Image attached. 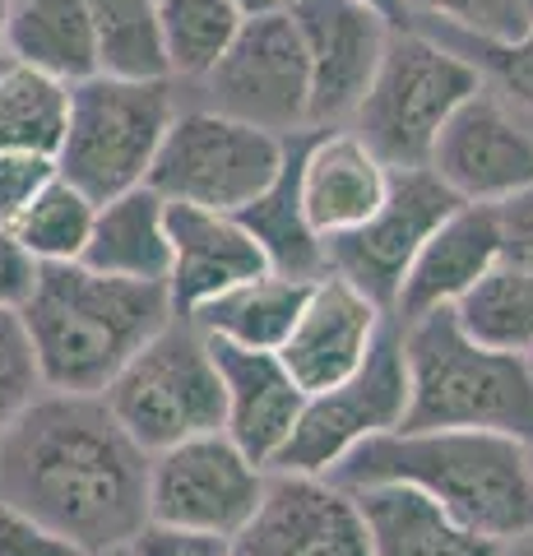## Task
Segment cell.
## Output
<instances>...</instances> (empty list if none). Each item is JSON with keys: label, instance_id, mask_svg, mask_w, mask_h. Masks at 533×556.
<instances>
[{"label": "cell", "instance_id": "6da1fadb", "mask_svg": "<svg viewBox=\"0 0 533 556\" xmlns=\"http://www.w3.org/2000/svg\"><path fill=\"white\" fill-rule=\"evenodd\" d=\"M0 496L79 552H122L149 519V450L102 394L42 390L0 437Z\"/></svg>", "mask_w": 533, "mask_h": 556}, {"label": "cell", "instance_id": "7a4b0ae2", "mask_svg": "<svg viewBox=\"0 0 533 556\" xmlns=\"http://www.w3.org/2000/svg\"><path fill=\"white\" fill-rule=\"evenodd\" d=\"M20 316L47 390L102 394L107 380L177 311H172L167 283L116 278L89 269L84 260H65V265H38Z\"/></svg>", "mask_w": 533, "mask_h": 556}, {"label": "cell", "instance_id": "3957f363", "mask_svg": "<svg viewBox=\"0 0 533 556\" xmlns=\"http://www.w3.org/2000/svg\"><path fill=\"white\" fill-rule=\"evenodd\" d=\"M330 482H404L478 533L510 543L533 529V450L496 431H385L334 464Z\"/></svg>", "mask_w": 533, "mask_h": 556}, {"label": "cell", "instance_id": "277c9868", "mask_svg": "<svg viewBox=\"0 0 533 556\" xmlns=\"http://www.w3.org/2000/svg\"><path fill=\"white\" fill-rule=\"evenodd\" d=\"M408 413L404 431H496L533 450V362L529 353L469 339L455 311L399 325Z\"/></svg>", "mask_w": 533, "mask_h": 556}, {"label": "cell", "instance_id": "5b68a950", "mask_svg": "<svg viewBox=\"0 0 533 556\" xmlns=\"http://www.w3.org/2000/svg\"><path fill=\"white\" fill-rule=\"evenodd\" d=\"M177 79H107L89 75L65 89V126L56 172L89 200H112L149 181L158 144L177 116Z\"/></svg>", "mask_w": 533, "mask_h": 556}, {"label": "cell", "instance_id": "8992f818", "mask_svg": "<svg viewBox=\"0 0 533 556\" xmlns=\"http://www.w3.org/2000/svg\"><path fill=\"white\" fill-rule=\"evenodd\" d=\"M483 84V70L464 51L418 24H399L348 130L363 135L385 167H427L441 126Z\"/></svg>", "mask_w": 533, "mask_h": 556}, {"label": "cell", "instance_id": "52a82bcc", "mask_svg": "<svg viewBox=\"0 0 533 556\" xmlns=\"http://www.w3.org/2000/svg\"><path fill=\"white\" fill-rule=\"evenodd\" d=\"M102 399L149 455L204 431H223V376L210 334L191 316H172L107 380Z\"/></svg>", "mask_w": 533, "mask_h": 556}, {"label": "cell", "instance_id": "ba28073f", "mask_svg": "<svg viewBox=\"0 0 533 556\" xmlns=\"http://www.w3.org/2000/svg\"><path fill=\"white\" fill-rule=\"evenodd\" d=\"M292 135L246 126L214 108H177L149 167V186L172 204H200L218 214H242L265 195L288 163Z\"/></svg>", "mask_w": 533, "mask_h": 556}, {"label": "cell", "instance_id": "9c48e42d", "mask_svg": "<svg viewBox=\"0 0 533 556\" xmlns=\"http://www.w3.org/2000/svg\"><path fill=\"white\" fill-rule=\"evenodd\" d=\"M408 413V371H404V339L399 320L390 316L381 339L367 353V362L339 386L306 394L302 417L292 427L288 445L269 468L283 473H330L343 464L363 441L399 431Z\"/></svg>", "mask_w": 533, "mask_h": 556}, {"label": "cell", "instance_id": "30bf717a", "mask_svg": "<svg viewBox=\"0 0 533 556\" xmlns=\"http://www.w3.org/2000/svg\"><path fill=\"white\" fill-rule=\"evenodd\" d=\"M204 108L274 135L312 130V75L288 5L246 14L228 51L195 79Z\"/></svg>", "mask_w": 533, "mask_h": 556}, {"label": "cell", "instance_id": "8fae6325", "mask_svg": "<svg viewBox=\"0 0 533 556\" xmlns=\"http://www.w3.org/2000/svg\"><path fill=\"white\" fill-rule=\"evenodd\" d=\"M459 204V195L445 186L432 167H394L390 190L376 204L367 223L353 232H339L325 241V274L348 278L357 292H367L376 306H394L399 283L413 265V255L436 223Z\"/></svg>", "mask_w": 533, "mask_h": 556}, {"label": "cell", "instance_id": "7c38bea8", "mask_svg": "<svg viewBox=\"0 0 533 556\" xmlns=\"http://www.w3.org/2000/svg\"><path fill=\"white\" fill-rule=\"evenodd\" d=\"M265 478L228 431H204L149 455V519L232 538L261 506Z\"/></svg>", "mask_w": 533, "mask_h": 556}, {"label": "cell", "instance_id": "4fadbf2b", "mask_svg": "<svg viewBox=\"0 0 533 556\" xmlns=\"http://www.w3.org/2000/svg\"><path fill=\"white\" fill-rule=\"evenodd\" d=\"M312 75V130L348 126L357 102L371 89L390 33L399 28L367 0H288Z\"/></svg>", "mask_w": 533, "mask_h": 556}, {"label": "cell", "instance_id": "5bb4252c", "mask_svg": "<svg viewBox=\"0 0 533 556\" xmlns=\"http://www.w3.org/2000/svg\"><path fill=\"white\" fill-rule=\"evenodd\" d=\"M232 556H371V547L348 486L269 468L261 506L232 533Z\"/></svg>", "mask_w": 533, "mask_h": 556}, {"label": "cell", "instance_id": "9a60e30c", "mask_svg": "<svg viewBox=\"0 0 533 556\" xmlns=\"http://www.w3.org/2000/svg\"><path fill=\"white\" fill-rule=\"evenodd\" d=\"M427 167L459 200L496 204L533 186V126L492 84H483L441 126Z\"/></svg>", "mask_w": 533, "mask_h": 556}, {"label": "cell", "instance_id": "2e32d148", "mask_svg": "<svg viewBox=\"0 0 533 556\" xmlns=\"http://www.w3.org/2000/svg\"><path fill=\"white\" fill-rule=\"evenodd\" d=\"M385 325H390L385 306H376L348 278L320 274V278H312V288H306V302L288 329L279 357L292 371V380H297L306 394H316V390L339 386L343 376H353L363 367Z\"/></svg>", "mask_w": 533, "mask_h": 556}, {"label": "cell", "instance_id": "e0dca14e", "mask_svg": "<svg viewBox=\"0 0 533 556\" xmlns=\"http://www.w3.org/2000/svg\"><path fill=\"white\" fill-rule=\"evenodd\" d=\"M292 167H297V200L306 223L330 241L339 232H353L357 223L376 214V204L390 190V172L367 139L334 126V130H302L292 139Z\"/></svg>", "mask_w": 533, "mask_h": 556}, {"label": "cell", "instance_id": "ac0fdd59", "mask_svg": "<svg viewBox=\"0 0 533 556\" xmlns=\"http://www.w3.org/2000/svg\"><path fill=\"white\" fill-rule=\"evenodd\" d=\"M167 237H172L167 298L177 316H191L195 306L214 302L218 292L269 269L261 241L251 237V228L237 214L167 200Z\"/></svg>", "mask_w": 533, "mask_h": 556}, {"label": "cell", "instance_id": "d6986e66", "mask_svg": "<svg viewBox=\"0 0 533 556\" xmlns=\"http://www.w3.org/2000/svg\"><path fill=\"white\" fill-rule=\"evenodd\" d=\"M496 251H502L496 204L459 200L432 228V237L418 247V255H413L390 316L408 325L418 316H432V311H455L464 292L492 269Z\"/></svg>", "mask_w": 533, "mask_h": 556}, {"label": "cell", "instance_id": "ffe728a7", "mask_svg": "<svg viewBox=\"0 0 533 556\" xmlns=\"http://www.w3.org/2000/svg\"><path fill=\"white\" fill-rule=\"evenodd\" d=\"M210 343L223 376V431L261 468H269L288 445L292 427H297L306 390L292 380L283 357L269 353V348H237L218 339Z\"/></svg>", "mask_w": 533, "mask_h": 556}, {"label": "cell", "instance_id": "44dd1931", "mask_svg": "<svg viewBox=\"0 0 533 556\" xmlns=\"http://www.w3.org/2000/svg\"><path fill=\"white\" fill-rule=\"evenodd\" d=\"M357 515L367 525L371 556H502V543L464 525L418 486L367 482L353 486Z\"/></svg>", "mask_w": 533, "mask_h": 556}, {"label": "cell", "instance_id": "7402d4cb", "mask_svg": "<svg viewBox=\"0 0 533 556\" xmlns=\"http://www.w3.org/2000/svg\"><path fill=\"white\" fill-rule=\"evenodd\" d=\"M84 265L116 278H144L167 283L172 237H167V200L149 181L102 200L93 214V232L84 247Z\"/></svg>", "mask_w": 533, "mask_h": 556}, {"label": "cell", "instance_id": "603a6c76", "mask_svg": "<svg viewBox=\"0 0 533 556\" xmlns=\"http://www.w3.org/2000/svg\"><path fill=\"white\" fill-rule=\"evenodd\" d=\"M5 61L38 70L65 89L98 75L89 0H10Z\"/></svg>", "mask_w": 533, "mask_h": 556}, {"label": "cell", "instance_id": "cb8c5ba5", "mask_svg": "<svg viewBox=\"0 0 533 556\" xmlns=\"http://www.w3.org/2000/svg\"><path fill=\"white\" fill-rule=\"evenodd\" d=\"M312 278H288V274H255L246 283H237L228 292H218L214 302H204L191 311V320L218 343H237V348H269L279 353L292 320L306 302Z\"/></svg>", "mask_w": 533, "mask_h": 556}, {"label": "cell", "instance_id": "d4e9b609", "mask_svg": "<svg viewBox=\"0 0 533 556\" xmlns=\"http://www.w3.org/2000/svg\"><path fill=\"white\" fill-rule=\"evenodd\" d=\"M237 218H242L251 228V237L261 241V251H265L274 274H288V278H320L325 274V241H320V232L312 228V223H306L302 200H297L292 144H288V163H283L279 177H274V186L265 190V195H255Z\"/></svg>", "mask_w": 533, "mask_h": 556}, {"label": "cell", "instance_id": "484cf974", "mask_svg": "<svg viewBox=\"0 0 533 556\" xmlns=\"http://www.w3.org/2000/svg\"><path fill=\"white\" fill-rule=\"evenodd\" d=\"M98 75L107 79H172L167 42L153 0H89Z\"/></svg>", "mask_w": 533, "mask_h": 556}, {"label": "cell", "instance_id": "4316f807", "mask_svg": "<svg viewBox=\"0 0 533 556\" xmlns=\"http://www.w3.org/2000/svg\"><path fill=\"white\" fill-rule=\"evenodd\" d=\"M455 320L469 339L487 348L529 353L533 343V274L496 255L492 269L455 302Z\"/></svg>", "mask_w": 533, "mask_h": 556}, {"label": "cell", "instance_id": "83f0119b", "mask_svg": "<svg viewBox=\"0 0 533 556\" xmlns=\"http://www.w3.org/2000/svg\"><path fill=\"white\" fill-rule=\"evenodd\" d=\"M93 214H98V200H89L75 181H65L56 172L28 200V208L14 218L10 232L38 265H65V260H79L84 247H89Z\"/></svg>", "mask_w": 533, "mask_h": 556}, {"label": "cell", "instance_id": "f1b7e54d", "mask_svg": "<svg viewBox=\"0 0 533 556\" xmlns=\"http://www.w3.org/2000/svg\"><path fill=\"white\" fill-rule=\"evenodd\" d=\"M153 5H158L172 79L186 84H195L228 51V42L246 20L232 0H153Z\"/></svg>", "mask_w": 533, "mask_h": 556}, {"label": "cell", "instance_id": "f546056e", "mask_svg": "<svg viewBox=\"0 0 533 556\" xmlns=\"http://www.w3.org/2000/svg\"><path fill=\"white\" fill-rule=\"evenodd\" d=\"M61 126H65V84L5 61V70H0V149L56 153Z\"/></svg>", "mask_w": 533, "mask_h": 556}, {"label": "cell", "instance_id": "4dcf8cb0", "mask_svg": "<svg viewBox=\"0 0 533 556\" xmlns=\"http://www.w3.org/2000/svg\"><path fill=\"white\" fill-rule=\"evenodd\" d=\"M408 24L459 42H515L533 20V0H404Z\"/></svg>", "mask_w": 533, "mask_h": 556}, {"label": "cell", "instance_id": "1f68e13d", "mask_svg": "<svg viewBox=\"0 0 533 556\" xmlns=\"http://www.w3.org/2000/svg\"><path fill=\"white\" fill-rule=\"evenodd\" d=\"M42 390L47 386L38 371V353H33L20 306H0V437L20 422Z\"/></svg>", "mask_w": 533, "mask_h": 556}, {"label": "cell", "instance_id": "d6a6232c", "mask_svg": "<svg viewBox=\"0 0 533 556\" xmlns=\"http://www.w3.org/2000/svg\"><path fill=\"white\" fill-rule=\"evenodd\" d=\"M441 42L464 51L515 112H533V20L515 42H459V38H441Z\"/></svg>", "mask_w": 533, "mask_h": 556}, {"label": "cell", "instance_id": "836d02e7", "mask_svg": "<svg viewBox=\"0 0 533 556\" xmlns=\"http://www.w3.org/2000/svg\"><path fill=\"white\" fill-rule=\"evenodd\" d=\"M56 177V159L33 149H0V228H14V218L28 208V200Z\"/></svg>", "mask_w": 533, "mask_h": 556}, {"label": "cell", "instance_id": "e575fe53", "mask_svg": "<svg viewBox=\"0 0 533 556\" xmlns=\"http://www.w3.org/2000/svg\"><path fill=\"white\" fill-rule=\"evenodd\" d=\"M122 556H232V538L167 525V519H144L130 543L122 547Z\"/></svg>", "mask_w": 533, "mask_h": 556}, {"label": "cell", "instance_id": "d590c367", "mask_svg": "<svg viewBox=\"0 0 533 556\" xmlns=\"http://www.w3.org/2000/svg\"><path fill=\"white\" fill-rule=\"evenodd\" d=\"M0 556H89V552H79L71 538L47 529L38 515H28L0 496Z\"/></svg>", "mask_w": 533, "mask_h": 556}, {"label": "cell", "instance_id": "8d00e7d4", "mask_svg": "<svg viewBox=\"0 0 533 556\" xmlns=\"http://www.w3.org/2000/svg\"><path fill=\"white\" fill-rule=\"evenodd\" d=\"M496 228H502V260L533 274V186L496 200Z\"/></svg>", "mask_w": 533, "mask_h": 556}, {"label": "cell", "instance_id": "74e56055", "mask_svg": "<svg viewBox=\"0 0 533 556\" xmlns=\"http://www.w3.org/2000/svg\"><path fill=\"white\" fill-rule=\"evenodd\" d=\"M33 278H38V260L14 241V232L0 228V306H24Z\"/></svg>", "mask_w": 533, "mask_h": 556}, {"label": "cell", "instance_id": "f35d334b", "mask_svg": "<svg viewBox=\"0 0 533 556\" xmlns=\"http://www.w3.org/2000/svg\"><path fill=\"white\" fill-rule=\"evenodd\" d=\"M283 5H288V0H283ZM367 5H376L381 14H390L394 24H408V5H404V0H367Z\"/></svg>", "mask_w": 533, "mask_h": 556}, {"label": "cell", "instance_id": "ab89813d", "mask_svg": "<svg viewBox=\"0 0 533 556\" xmlns=\"http://www.w3.org/2000/svg\"><path fill=\"white\" fill-rule=\"evenodd\" d=\"M502 556H533V529L510 538V543H502Z\"/></svg>", "mask_w": 533, "mask_h": 556}, {"label": "cell", "instance_id": "60d3db41", "mask_svg": "<svg viewBox=\"0 0 533 556\" xmlns=\"http://www.w3.org/2000/svg\"><path fill=\"white\" fill-rule=\"evenodd\" d=\"M232 5L242 10V14H265V10H279L283 0H232Z\"/></svg>", "mask_w": 533, "mask_h": 556}, {"label": "cell", "instance_id": "b9f144b4", "mask_svg": "<svg viewBox=\"0 0 533 556\" xmlns=\"http://www.w3.org/2000/svg\"><path fill=\"white\" fill-rule=\"evenodd\" d=\"M5 24H10V0H0V56H5Z\"/></svg>", "mask_w": 533, "mask_h": 556}, {"label": "cell", "instance_id": "7bdbcfd3", "mask_svg": "<svg viewBox=\"0 0 533 556\" xmlns=\"http://www.w3.org/2000/svg\"><path fill=\"white\" fill-rule=\"evenodd\" d=\"M102 556H122V552H102Z\"/></svg>", "mask_w": 533, "mask_h": 556}, {"label": "cell", "instance_id": "ee69618b", "mask_svg": "<svg viewBox=\"0 0 533 556\" xmlns=\"http://www.w3.org/2000/svg\"><path fill=\"white\" fill-rule=\"evenodd\" d=\"M529 362H533V343H529Z\"/></svg>", "mask_w": 533, "mask_h": 556}, {"label": "cell", "instance_id": "f6af8a7d", "mask_svg": "<svg viewBox=\"0 0 533 556\" xmlns=\"http://www.w3.org/2000/svg\"><path fill=\"white\" fill-rule=\"evenodd\" d=\"M0 70H5V56H0Z\"/></svg>", "mask_w": 533, "mask_h": 556}]
</instances>
